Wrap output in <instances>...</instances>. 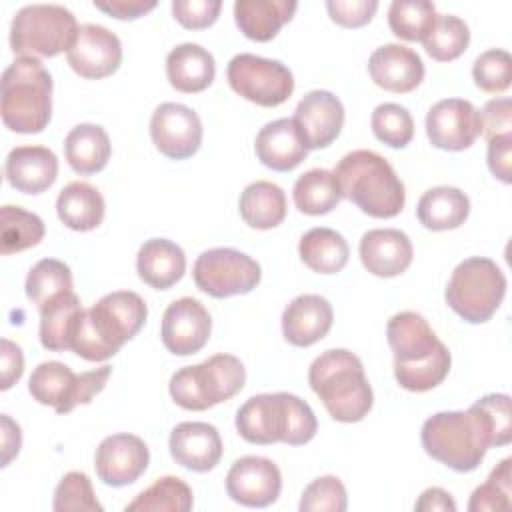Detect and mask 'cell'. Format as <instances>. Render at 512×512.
Returning a JSON list of instances; mask_svg holds the SVG:
<instances>
[{
	"instance_id": "cell-1",
	"label": "cell",
	"mask_w": 512,
	"mask_h": 512,
	"mask_svg": "<svg viewBox=\"0 0 512 512\" xmlns=\"http://www.w3.org/2000/svg\"><path fill=\"white\" fill-rule=\"evenodd\" d=\"M512 440L508 394H486L466 412H436L422 424L420 442L428 456L456 472H472L490 446Z\"/></svg>"
},
{
	"instance_id": "cell-2",
	"label": "cell",
	"mask_w": 512,
	"mask_h": 512,
	"mask_svg": "<svg viewBox=\"0 0 512 512\" xmlns=\"http://www.w3.org/2000/svg\"><path fill=\"white\" fill-rule=\"evenodd\" d=\"M386 338L394 354V378L404 390L426 392L444 382L452 358L422 314L412 310L394 314Z\"/></svg>"
},
{
	"instance_id": "cell-3",
	"label": "cell",
	"mask_w": 512,
	"mask_h": 512,
	"mask_svg": "<svg viewBox=\"0 0 512 512\" xmlns=\"http://www.w3.org/2000/svg\"><path fill=\"white\" fill-rule=\"evenodd\" d=\"M146 316V302L136 292H110L82 312L72 352L88 362L108 360L142 330Z\"/></svg>"
},
{
	"instance_id": "cell-4",
	"label": "cell",
	"mask_w": 512,
	"mask_h": 512,
	"mask_svg": "<svg viewBox=\"0 0 512 512\" xmlns=\"http://www.w3.org/2000/svg\"><path fill=\"white\" fill-rule=\"evenodd\" d=\"M236 430L250 444H306L318 430L308 402L288 392L256 394L236 412Z\"/></svg>"
},
{
	"instance_id": "cell-5",
	"label": "cell",
	"mask_w": 512,
	"mask_h": 512,
	"mask_svg": "<svg viewBox=\"0 0 512 512\" xmlns=\"http://www.w3.org/2000/svg\"><path fill=\"white\" fill-rule=\"evenodd\" d=\"M308 382L336 422H360L374 404L362 360L346 348L322 352L310 364Z\"/></svg>"
},
{
	"instance_id": "cell-6",
	"label": "cell",
	"mask_w": 512,
	"mask_h": 512,
	"mask_svg": "<svg viewBox=\"0 0 512 512\" xmlns=\"http://www.w3.org/2000/svg\"><path fill=\"white\" fill-rule=\"evenodd\" d=\"M342 198L372 218H394L402 212L406 192L390 162L372 150L348 152L334 168Z\"/></svg>"
},
{
	"instance_id": "cell-7",
	"label": "cell",
	"mask_w": 512,
	"mask_h": 512,
	"mask_svg": "<svg viewBox=\"0 0 512 512\" xmlns=\"http://www.w3.org/2000/svg\"><path fill=\"white\" fill-rule=\"evenodd\" d=\"M0 114L18 134L42 132L52 116V76L38 58L18 56L2 74Z\"/></svg>"
},
{
	"instance_id": "cell-8",
	"label": "cell",
	"mask_w": 512,
	"mask_h": 512,
	"mask_svg": "<svg viewBox=\"0 0 512 512\" xmlns=\"http://www.w3.org/2000/svg\"><path fill=\"white\" fill-rule=\"evenodd\" d=\"M244 382L246 368L236 356L214 354L200 364L174 372L168 390L180 408L200 412L236 396Z\"/></svg>"
},
{
	"instance_id": "cell-9",
	"label": "cell",
	"mask_w": 512,
	"mask_h": 512,
	"mask_svg": "<svg viewBox=\"0 0 512 512\" xmlns=\"http://www.w3.org/2000/svg\"><path fill=\"white\" fill-rule=\"evenodd\" d=\"M506 294V276L498 264L484 256L462 260L448 280L446 304L466 322H488Z\"/></svg>"
},
{
	"instance_id": "cell-10",
	"label": "cell",
	"mask_w": 512,
	"mask_h": 512,
	"mask_svg": "<svg viewBox=\"0 0 512 512\" xmlns=\"http://www.w3.org/2000/svg\"><path fill=\"white\" fill-rule=\"evenodd\" d=\"M76 16L58 4H30L10 24V48L18 56L52 58L68 52L78 34Z\"/></svg>"
},
{
	"instance_id": "cell-11",
	"label": "cell",
	"mask_w": 512,
	"mask_h": 512,
	"mask_svg": "<svg viewBox=\"0 0 512 512\" xmlns=\"http://www.w3.org/2000/svg\"><path fill=\"white\" fill-rule=\"evenodd\" d=\"M112 368L108 364L74 374L70 366L50 360L34 368L28 380L30 396L44 406H52L58 414L72 412L78 404H88L100 394L110 378Z\"/></svg>"
},
{
	"instance_id": "cell-12",
	"label": "cell",
	"mask_w": 512,
	"mask_h": 512,
	"mask_svg": "<svg viewBox=\"0 0 512 512\" xmlns=\"http://www.w3.org/2000/svg\"><path fill=\"white\" fill-rule=\"evenodd\" d=\"M226 78L238 96L264 108L284 104L294 92V76L288 66L254 54H236L228 62Z\"/></svg>"
},
{
	"instance_id": "cell-13",
	"label": "cell",
	"mask_w": 512,
	"mask_h": 512,
	"mask_svg": "<svg viewBox=\"0 0 512 512\" xmlns=\"http://www.w3.org/2000/svg\"><path fill=\"white\" fill-rule=\"evenodd\" d=\"M196 286L212 298H230L252 292L260 278V264L234 248H212L202 252L192 270Z\"/></svg>"
},
{
	"instance_id": "cell-14",
	"label": "cell",
	"mask_w": 512,
	"mask_h": 512,
	"mask_svg": "<svg viewBox=\"0 0 512 512\" xmlns=\"http://www.w3.org/2000/svg\"><path fill=\"white\" fill-rule=\"evenodd\" d=\"M200 116L178 102L160 104L150 118V138L154 146L170 160L194 156L202 144Z\"/></svg>"
},
{
	"instance_id": "cell-15",
	"label": "cell",
	"mask_w": 512,
	"mask_h": 512,
	"mask_svg": "<svg viewBox=\"0 0 512 512\" xmlns=\"http://www.w3.org/2000/svg\"><path fill=\"white\" fill-rule=\"evenodd\" d=\"M426 136L440 150H466L480 136V112L462 98L440 100L426 114Z\"/></svg>"
},
{
	"instance_id": "cell-16",
	"label": "cell",
	"mask_w": 512,
	"mask_h": 512,
	"mask_svg": "<svg viewBox=\"0 0 512 512\" xmlns=\"http://www.w3.org/2000/svg\"><path fill=\"white\" fill-rule=\"evenodd\" d=\"M228 496L248 508H266L282 492V474L278 466L262 456L238 458L226 474Z\"/></svg>"
},
{
	"instance_id": "cell-17",
	"label": "cell",
	"mask_w": 512,
	"mask_h": 512,
	"mask_svg": "<svg viewBox=\"0 0 512 512\" xmlns=\"http://www.w3.org/2000/svg\"><path fill=\"white\" fill-rule=\"evenodd\" d=\"M66 58L78 76L100 80L112 76L120 68L122 42L114 32L100 24H82Z\"/></svg>"
},
{
	"instance_id": "cell-18",
	"label": "cell",
	"mask_w": 512,
	"mask_h": 512,
	"mask_svg": "<svg viewBox=\"0 0 512 512\" xmlns=\"http://www.w3.org/2000/svg\"><path fill=\"white\" fill-rule=\"evenodd\" d=\"M212 330V318L208 310L190 296L174 300L162 316L160 336L168 352L176 356H190L200 352Z\"/></svg>"
},
{
	"instance_id": "cell-19",
	"label": "cell",
	"mask_w": 512,
	"mask_h": 512,
	"mask_svg": "<svg viewBox=\"0 0 512 512\" xmlns=\"http://www.w3.org/2000/svg\"><path fill=\"white\" fill-rule=\"evenodd\" d=\"M292 122L306 150H320L340 136L344 106L332 92L312 90L298 102Z\"/></svg>"
},
{
	"instance_id": "cell-20",
	"label": "cell",
	"mask_w": 512,
	"mask_h": 512,
	"mask_svg": "<svg viewBox=\"0 0 512 512\" xmlns=\"http://www.w3.org/2000/svg\"><path fill=\"white\" fill-rule=\"evenodd\" d=\"M148 462V446L134 434L106 436L94 454V468L98 478L114 488L136 482L146 472Z\"/></svg>"
},
{
	"instance_id": "cell-21",
	"label": "cell",
	"mask_w": 512,
	"mask_h": 512,
	"mask_svg": "<svg viewBox=\"0 0 512 512\" xmlns=\"http://www.w3.org/2000/svg\"><path fill=\"white\" fill-rule=\"evenodd\" d=\"M368 72L376 86L394 94H406L424 80V62L408 46L384 44L370 54Z\"/></svg>"
},
{
	"instance_id": "cell-22",
	"label": "cell",
	"mask_w": 512,
	"mask_h": 512,
	"mask_svg": "<svg viewBox=\"0 0 512 512\" xmlns=\"http://www.w3.org/2000/svg\"><path fill=\"white\" fill-rule=\"evenodd\" d=\"M170 454L186 470L210 472L222 458L218 430L206 422H180L170 432Z\"/></svg>"
},
{
	"instance_id": "cell-23",
	"label": "cell",
	"mask_w": 512,
	"mask_h": 512,
	"mask_svg": "<svg viewBox=\"0 0 512 512\" xmlns=\"http://www.w3.org/2000/svg\"><path fill=\"white\" fill-rule=\"evenodd\" d=\"M334 322L330 302L320 294H300L282 312V334L288 344L308 348L322 340Z\"/></svg>"
},
{
	"instance_id": "cell-24",
	"label": "cell",
	"mask_w": 512,
	"mask_h": 512,
	"mask_svg": "<svg viewBox=\"0 0 512 512\" xmlns=\"http://www.w3.org/2000/svg\"><path fill=\"white\" fill-rule=\"evenodd\" d=\"M358 250L364 268L378 278H394L406 272L414 256L410 238L396 228L368 230Z\"/></svg>"
},
{
	"instance_id": "cell-25",
	"label": "cell",
	"mask_w": 512,
	"mask_h": 512,
	"mask_svg": "<svg viewBox=\"0 0 512 512\" xmlns=\"http://www.w3.org/2000/svg\"><path fill=\"white\" fill-rule=\"evenodd\" d=\"M8 184L22 194H42L58 176V158L46 146H16L4 164Z\"/></svg>"
},
{
	"instance_id": "cell-26",
	"label": "cell",
	"mask_w": 512,
	"mask_h": 512,
	"mask_svg": "<svg viewBox=\"0 0 512 512\" xmlns=\"http://www.w3.org/2000/svg\"><path fill=\"white\" fill-rule=\"evenodd\" d=\"M254 150L258 160L276 172L294 170L306 160L308 154L292 118H278L262 126L256 134Z\"/></svg>"
},
{
	"instance_id": "cell-27",
	"label": "cell",
	"mask_w": 512,
	"mask_h": 512,
	"mask_svg": "<svg viewBox=\"0 0 512 512\" xmlns=\"http://www.w3.org/2000/svg\"><path fill=\"white\" fill-rule=\"evenodd\" d=\"M166 76L170 86L178 92L198 94L212 84L216 76V64L206 48L200 44L184 42L168 52Z\"/></svg>"
},
{
	"instance_id": "cell-28",
	"label": "cell",
	"mask_w": 512,
	"mask_h": 512,
	"mask_svg": "<svg viewBox=\"0 0 512 512\" xmlns=\"http://www.w3.org/2000/svg\"><path fill=\"white\" fill-rule=\"evenodd\" d=\"M136 270L150 288L168 290L186 272L184 250L172 240L150 238L138 250Z\"/></svg>"
},
{
	"instance_id": "cell-29",
	"label": "cell",
	"mask_w": 512,
	"mask_h": 512,
	"mask_svg": "<svg viewBox=\"0 0 512 512\" xmlns=\"http://www.w3.org/2000/svg\"><path fill=\"white\" fill-rule=\"evenodd\" d=\"M298 4L288 0H238L234 20L240 32L254 42L272 40L292 20Z\"/></svg>"
},
{
	"instance_id": "cell-30",
	"label": "cell",
	"mask_w": 512,
	"mask_h": 512,
	"mask_svg": "<svg viewBox=\"0 0 512 512\" xmlns=\"http://www.w3.org/2000/svg\"><path fill=\"white\" fill-rule=\"evenodd\" d=\"M106 204L102 194L88 182L74 180L66 184L56 198V214L60 222L76 232H90L104 220Z\"/></svg>"
},
{
	"instance_id": "cell-31",
	"label": "cell",
	"mask_w": 512,
	"mask_h": 512,
	"mask_svg": "<svg viewBox=\"0 0 512 512\" xmlns=\"http://www.w3.org/2000/svg\"><path fill=\"white\" fill-rule=\"evenodd\" d=\"M468 214L470 200L454 186H436L426 190L416 206L418 222L432 232L454 230L466 222Z\"/></svg>"
},
{
	"instance_id": "cell-32",
	"label": "cell",
	"mask_w": 512,
	"mask_h": 512,
	"mask_svg": "<svg viewBox=\"0 0 512 512\" xmlns=\"http://www.w3.org/2000/svg\"><path fill=\"white\" fill-rule=\"evenodd\" d=\"M40 310V344L52 352L72 350L74 332L84 312L74 290L60 294Z\"/></svg>"
},
{
	"instance_id": "cell-33",
	"label": "cell",
	"mask_w": 512,
	"mask_h": 512,
	"mask_svg": "<svg viewBox=\"0 0 512 512\" xmlns=\"http://www.w3.org/2000/svg\"><path fill=\"white\" fill-rule=\"evenodd\" d=\"M64 154L76 174L88 176L104 170L112 154V144L102 126L78 124L64 140Z\"/></svg>"
},
{
	"instance_id": "cell-34",
	"label": "cell",
	"mask_w": 512,
	"mask_h": 512,
	"mask_svg": "<svg viewBox=\"0 0 512 512\" xmlns=\"http://www.w3.org/2000/svg\"><path fill=\"white\" fill-rule=\"evenodd\" d=\"M238 208L242 220L250 228L270 230L286 218V194L274 182L256 180L240 194Z\"/></svg>"
},
{
	"instance_id": "cell-35",
	"label": "cell",
	"mask_w": 512,
	"mask_h": 512,
	"mask_svg": "<svg viewBox=\"0 0 512 512\" xmlns=\"http://www.w3.org/2000/svg\"><path fill=\"white\" fill-rule=\"evenodd\" d=\"M302 262L318 274H336L348 264L350 248L344 236L332 228H312L298 244Z\"/></svg>"
},
{
	"instance_id": "cell-36",
	"label": "cell",
	"mask_w": 512,
	"mask_h": 512,
	"mask_svg": "<svg viewBox=\"0 0 512 512\" xmlns=\"http://www.w3.org/2000/svg\"><path fill=\"white\" fill-rule=\"evenodd\" d=\"M294 204L302 214H328L342 200V190L334 172L326 168H312L294 182Z\"/></svg>"
},
{
	"instance_id": "cell-37",
	"label": "cell",
	"mask_w": 512,
	"mask_h": 512,
	"mask_svg": "<svg viewBox=\"0 0 512 512\" xmlns=\"http://www.w3.org/2000/svg\"><path fill=\"white\" fill-rule=\"evenodd\" d=\"M44 222L34 212L20 206H2L0 210V252L4 256L28 250L44 238Z\"/></svg>"
},
{
	"instance_id": "cell-38",
	"label": "cell",
	"mask_w": 512,
	"mask_h": 512,
	"mask_svg": "<svg viewBox=\"0 0 512 512\" xmlns=\"http://www.w3.org/2000/svg\"><path fill=\"white\" fill-rule=\"evenodd\" d=\"M192 504V490L182 478L162 476L126 504V512H188Z\"/></svg>"
},
{
	"instance_id": "cell-39",
	"label": "cell",
	"mask_w": 512,
	"mask_h": 512,
	"mask_svg": "<svg viewBox=\"0 0 512 512\" xmlns=\"http://www.w3.org/2000/svg\"><path fill=\"white\" fill-rule=\"evenodd\" d=\"M430 58L450 62L464 54L470 44V30L466 22L452 14H436V20L422 40Z\"/></svg>"
},
{
	"instance_id": "cell-40",
	"label": "cell",
	"mask_w": 512,
	"mask_h": 512,
	"mask_svg": "<svg viewBox=\"0 0 512 512\" xmlns=\"http://www.w3.org/2000/svg\"><path fill=\"white\" fill-rule=\"evenodd\" d=\"M72 290V272L68 264L56 258L38 260L26 276V296L42 308L50 300Z\"/></svg>"
},
{
	"instance_id": "cell-41",
	"label": "cell",
	"mask_w": 512,
	"mask_h": 512,
	"mask_svg": "<svg viewBox=\"0 0 512 512\" xmlns=\"http://www.w3.org/2000/svg\"><path fill=\"white\" fill-rule=\"evenodd\" d=\"M436 20V6L428 0H394L388 8V26L406 42H422Z\"/></svg>"
},
{
	"instance_id": "cell-42",
	"label": "cell",
	"mask_w": 512,
	"mask_h": 512,
	"mask_svg": "<svg viewBox=\"0 0 512 512\" xmlns=\"http://www.w3.org/2000/svg\"><path fill=\"white\" fill-rule=\"evenodd\" d=\"M370 126L374 136L390 148H406L414 138V120L410 112L394 102H384L374 108Z\"/></svg>"
},
{
	"instance_id": "cell-43",
	"label": "cell",
	"mask_w": 512,
	"mask_h": 512,
	"mask_svg": "<svg viewBox=\"0 0 512 512\" xmlns=\"http://www.w3.org/2000/svg\"><path fill=\"white\" fill-rule=\"evenodd\" d=\"M512 458H504L488 476L484 484H480L468 502L470 512H498L508 510L512 506Z\"/></svg>"
},
{
	"instance_id": "cell-44",
	"label": "cell",
	"mask_w": 512,
	"mask_h": 512,
	"mask_svg": "<svg viewBox=\"0 0 512 512\" xmlns=\"http://www.w3.org/2000/svg\"><path fill=\"white\" fill-rule=\"evenodd\" d=\"M56 512H102V504L96 500L92 482L84 472H68L54 492Z\"/></svg>"
},
{
	"instance_id": "cell-45",
	"label": "cell",
	"mask_w": 512,
	"mask_h": 512,
	"mask_svg": "<svg viewBox=\"0 0 512 512\" xmlns=\"http://www.w3.org/2000/svg\"><path fill=\"white\" fill-rule=\"evenodd\" d=\"M476 86L488 94L506 92L512 84V58L506 50L492 48L482 52L472 66Z\"/></svg>"
},
{
	"instance_id": "cell-46",
	"label": "cell",
	"mask_w": 512,
	"mask_h": 512,
	"mask_svg": "<svg viewBox=\"0 0 512 512\" xmlns=\"http://www.w3.org/2000/svg\"><path fill=\"white\" fill-rule=\"evenodd\" d=\"M348 496L338 476H320L312 480L300 498L302 512H344Z\"/></svg>"
},
{
	"instance_id": "cell-47",
	"label": "cell",
	"mask_w": 512,
	"mask_h": 512,
	"mask_svg": "<svg viewBox=\"0 0 512 512\" xmlns=\"http://www.w3.org/2000/svg\"><path fill=\"white\" fill-rule=\"evenodd\" d=\"M220 0H174L172 14L188 30H202L218 20Z\"/></svg>"
},
{
	"instance_id": "cell-48",
	"label": "cell",
	"mask_w": 512,
	"mask_h": 512,
	"mask_svg": "<svg viewBox=\"0 0 512 512\" xmlns=\"http://www.w3.org/2000/svg\"><path fill=\"white\" fill-rule=\"evenodd\" d=\"M330 18L344 28H360L372 20L378 10L376 0H328Z\"/></svg>"
},
{
	"instance_id": "cell-49",
	"label": "cell",
	"mask_w": 512,
	"mask_h": 512,
	"mask_svg": "<svg viewBox=\"0 0 512 512\" xmlns=\"http://www.w3.org/2000/svg\"><path fill=\"white\" fill-rule=\"evenodd\" d=\"M480 134H484L486 140L512 134V100L510 98H494L484 104L480 112Z\"/></svg>"
},
{
	"instance_id": "cell-50",
	"label": "cell",
	"mask_w": 512,
	"mask_h": 512,
	"mask_svg": "<svg viewBox=\"0 0 512 512\" xmlns=\"http://www.w3.org/2000/svg\"><path fill=\"white\" fill-rule=\"evenodd\" d=\"M488 168L500 182H512V134L488 140Z\"/></svg>"
},
{
	"instance_id": "cell-51",
	"label": "cell",
	"mask_w": 512,
	"mask_h": 512,
	"mask_svg": "<svg viewBox=\"0 0 512 512\" xmlns=\"http://www.w3.org/2000/svg\"><path fill=\"white\" fill-rule=\"evenodd\" d=\"M94 8L106 12L108 16L116 20H136L150 10L156 8L154 0H108V2H96Z\"/></svg>"
},
{
	"instance_id": "cell-52",
	"label": "cell",
	"mask_w": 512,
	"mask_h": 512,
	"mask_svg": "<svg viewBox=\"0 0 512 512\" xmlns=\"http://www.w3.org/2000/svg\"><path fill=\"white\" fill-rule=\"evenodd\" d=\"M0 356H2V390L12 388L14 382L20 380L22 372H24V356L18 344H14L8 338H2L0 342Z\"/></svg>"
},
{
	"instance_id": "cell-53",
	"label": "cell",
	"mask_w": 512,
	"mask_h": 512,
	"mask_svg": "<svg viewBox=\"0 0 512 512\" xmlns=\"http://www.w3.org/2000/svg\"><path fill=\"white\" fill-rule=\"evenodd\" d=\"M414 508L418 512H434V510H442V512H454L456 510V502L452 500V496L442 490V488H426L420 498L416 500Z\"/></svg>"
},
{
	"instance_id": "cell-54",
	"label": "cell",
	"mask_w": 512,
	"mask_h": 512,
	"mask_svg": "<svg viewBox=\"0 0 512 512\" xmlns=\"http://www.w3.org/2000/svg\"><path fill=\"white\" fill-rule=\"evenodd\" d=\"M22 446L20 426L8 416L2 414V466H8L14 456H18Z\"/></svg>"
}]
</instances>
